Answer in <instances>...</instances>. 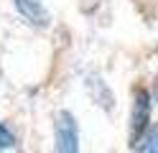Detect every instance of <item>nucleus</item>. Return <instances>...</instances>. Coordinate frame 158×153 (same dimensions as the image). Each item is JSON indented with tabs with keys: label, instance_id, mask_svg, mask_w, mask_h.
I'll return each instance as SVG.
<instances>
[{
	"label": "nucleus",
	"instance_id": "obj_1",
	"mask_svg": "<svg viewBox=\"0 0 158 153\" xmlns=\"http://www.w3.org/2000/svg\"><path fill=\"white\" fill-rule=\"evenodd\" d=\"M54 153H79V128L72 112L61 110L54 125Z\"/></svg>",
	"mask_w": 158,
	"mask_h": 153
},
{
	"label": "nucleus",
	"instance_id": "obj_2",
	"mask_svg": "<svg viewBox=\"0 0 158 153\" xmlns=\"http://www.w3.org/2000/svg\"><path fill=\"white\" fill-rule=\"evenodd\" d=\"M151 130V95L138 89L133 95V117H130V140L138 143Z\"/></svg>",
	"mask_w": 158,
	"mask_h": 153
},
{
	"label": "nucleus",
	"instance_id": "obj_3",
	"mask_svg": "<svg viewBox=\"0 0 158 153\" xmlns=\"http://www.w3.org/2000/svg\"><path fill=\"white\" fill-rule=\"evenodd\" d=\"M13 5L18 8V13L28 18L36 26H46L48 23V10L41 5V0H13Z\"/></svg>",
	"mask_w": 158,
	"mask_h": 153
},
{
	"label": "nucleus",
	"instance_id": "obj_4",
	"mask_svg": "<svg viewBox=\"0 0 158 153\" xmlns=\"http://www.w3.org/2000/svg\"><path fill=\"white\" fill-rule=\"evenodd\" d=\"M133 153H158V125H151L140 140L133 143Z\"/></svg>",
	"mask_w": 158,
	"mask_h": 153
},
{
	"label": "nucleus",
	"instance_id": "obj_5",
	"mask_svg": "<svg viewBox=\"0 0 158 153\" xmlns=\"http://www.w3.org/2000/svg\"><path fill=\"white\" fill-rule=\"evenodd\" d=\"M13 146H15V135L3 125V122H0V151H8V148H13Z\"/></svg>",
	"mask_w": 158,
	"mask_h": 153
}]
</instances>
